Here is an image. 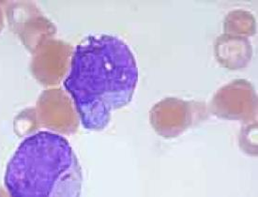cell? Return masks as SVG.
<instances>
[{
    "instance_id": "obj_1",
    "label": "cell",
    "mask_w": 258,
    "mask_h": 197,
    "mask_svg": "<svg viewBox=\"0 0 258 197\" xmlns=\"http://www.w3.org/2000/svg\"><path fill=\"white\" fill-rule=\"evenodd\" d=\"M138 83L129 45L111 35L89 36L76 46L64 88L85 129L102 130L112 113L129 104Z\"/></svg>"
},
{
    "instance_id": "obj_2",
    "label": "cell",
    "mask_w": 258,
    "mask_h": 197,
    "mask_svg": "<svg viewBox=\"0 0 258 197\" xmlns=\"http://www.w3.org/2000/svg\"><path fill=\"white\" fill-rule=\"evenodd\" d=\"M4 181L10 197H80L83 174L68 140L40 130L15 150Z\"/></svg>"
}]
</instances>
